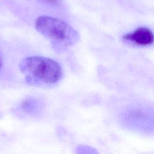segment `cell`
<instances>
[{
	"label": "cell",
	"mask_w": 154,
	"mask_h": 154,
	"mask_svg": "<svg viewBox=\"0 0 154 154\" xmlns=\"http://www.w3.org/2000/svg\"><path fill=\"white\" fill-rule=\"evenodd\" d=\"M35 27L37 31L49 40L52 49L58 53L66 51L77 43L79 34L72 26L60 19L42 16L38 17Z\"/></svg>",
	"instance_id": "1"
},
{
	"label": "cell",
	"mask_w": 154,
	"mask_h": 154,
	"mask_svg": "<svg viewBox=\"0 0 154 154\" xmlns=\"http://www.w3.org/2000/svg\"><path fill=\"white\" fill-rule=\"evenodd\" d=\"M19 69L26 81L33 85L54 84L60 79L62 73L61 66L56 61L38 55L23 58Z\"/></svg>",
	"instance_id": "2"
},
{
	"label": "cell",
	"mask_w": 154,
	"mask_h": 154,
	"mask_svg": "<svg viewBox=\"0 0 154 154\" xmlns=\"http://www.w3.org/2000/svg\"><path fill=\"white\" fill-rule=\"evenodd\" d=\"M123 38L137 46H147L153 43L154 36L152 31L149 28L140 26L134 31L124 35Z\"/></svg>",
	"instance_id": "3"
},
{
	"label": "cell",
	"mask_w": 154,
	"mask_h": 154,
	"mask_svg": "<svg viewBox=\"0 0 154 154\" xmlns=\"http://www.w3.org/2000/svg\"><path fill=\"white\" fill-rule=\"evenodd\" d=\"M46 1L49 2H51V3H52V4H55V3L58 2L60 0H46Z\"/></svg>",
	"instance_id": "4"
},
{
	"label": "cell",
	"mask_w": 154,
	"mask_h": 154,
	"mask_svg": "<svg viewBox=\"0 0 154 154\" xmlns=\"http://www.w3.org/2000/svg\"><path fill=\"white\" fill-rule=\"evenodd\" d=\"M1 66H2V60H1V57L0 55V68H1Z\"/></svg>",
	"instance_id": "5"
}]
</instances>
